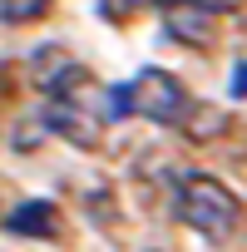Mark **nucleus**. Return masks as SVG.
Returning a JSON list of instances; mask_svg holds the SVG:
<instances>
[{"instance_id": "nucleus-9", "label": "nucleus", "mask_w": 247, "mask_h": 252, "mask_svg": "<svg viewBox=\"0 0 247 252\" xmlns=\"http://www.w3.org/2000/svg\"><path fill=\"white\" fill-rule=\"evenodd\" d=\"M198 10H208V15H222V10H237L242 0H193Z\"/></svg>"}, {"instance_id": "nucleus-1", "label": "nucleus", "mask_w": 247, "mask_h": 252, "mask_svg": "<svg viewBox=\"0 0 247 252\" xmlns=\"http://www.w3.org/2000/svg\"><path fill=\"white\" fill-rule=\"evenodd\" d=\"M178 218L193 227V232H203V237H232L237 232V222H242V203L213 178V173H188L183 183H178Z\"/></svg>"}, {"instance_id": "nucleus-8", "label": "nucleus", "mask_w": 247, "mask_h": 252, "mask_svg": "<svg viewBox=\"0 0 247 252\" xmlns=\"http://www.w3.org/2000/svg\"><path fill=\"white\" fill-rule=\"evenodd\" d=\"M139 5H144V0H99V15H104V20H114V25H124Z\"/></svg>"}, {"instance_id": "nucleus-7", "label": "nucleus", "mask_w": 247, "mask_h": 252, "mask_svg": "<svg viewBox=\"0 0 247 252\" xmlns=\"http://www.w3.org/2000/svg\"><path fill=\"white\" fill-rule=\"evenodd\" d=\"M50 5H55V0H0V20H5V25H30Z\"/></svg>"}, {"instance_id": "nucleus-2", "label": "nucleus", "mask_w": 247, "mask_h": 252, "mask_svg": "<svg viewBox=\"0 0 247 252\" xmlns=\"http://www.w3.org/2000/svg\"><path fill=\"white\" fill-rule=\"evenodd\" d=\"M124 94H129V114L149 119V124H183L188 119V89L168 74V69H144L134 74L129 84H124Z\"/></svg>"}, {"instance_id": "nucleus-4", "label": "nucleus", "mask_w": 247, "mask_h": 252, "mask_svg": "<svg viewBox=\"0 0 247 252\" xmlns=\"http://www.w3.org/2000/svg\"><path fill=\"white\" fill-rule=\"evenodd\" d=\"M45 124H50L60 139L79 144V149H94V144H99V119H94V109H79L74 99H50Z\"/></svg>"}, {"instance_id": "nucleus-10", "label": "nucleus", "mask_w": 247, "mask_h": 252, "mask_svg": "<svg viewBox=\"0 0 247 252\" xmlns=\"http://www.w3.org/2000/svg\"><path fill=\"white\" fill-rule=\"evenodd\" d=\"M232 94H247V64H237V74H232Z\"/></svg>"}, {"instance_id": "nucleus-11", "label": "nucleus", "mask_w": 247, "mask_h": 252, "mask_svg": "<svg viewBox=\"0 0 247 252\" xmlns=\"http://www.w3.org/2000/svg\"><path fill=\"white\" fill-rule=\"evenodd\" d=\"M154 5H163V10H168V5H183V0H154Z\"/></svg>"}, {"instance_id": "nucleus-6", "label": "nucleus", "mask_w": 247, "mask_h": 252, "mask_svg": "<svg viewBox=\"0 0 247 252\" xmlns=\"http://www.w3.org/2000/svg\"><path fill=\"white\" fill-rule=\"evenodd\" d=\"M163 25H168V35L183 40V45H208V40H213V30H208L213 15L198 10L193 0H183V5H168V10H163Z\"/></svg>"}, {"instance_id": "nucleus-3", "label": "nucleus", "mask_w": 247, "mask_h": 252, "mask_svg": "<svg viewBox=\"0 0 247 252\" xmlns=\"http://www.w3.org/2000/svg\"><path fill=\"white\" fill-rule=\"evenodd\" d=\"M35 84H40L50 99H69L74 89H84V84H89V74L79 69V60H74L69 50L45 45V50L35 55Z\"/></svg>"}, {"instance_id": "nucleus-5", "label": "nucleus", "mask_w": 247, "mask_h": 252, "mask_svg": "<svg viewBox=\"0 0 247 252\" xmlns=\"http://www.w3.org/2000/svg\"><path fill=\"white\" fill-rule=\"evenodd\" d=\"M5 227H10L15 237H55V232H60V208L45 203V198L20 203V208L5 218Z\"/></svg>"}]
</instances>
